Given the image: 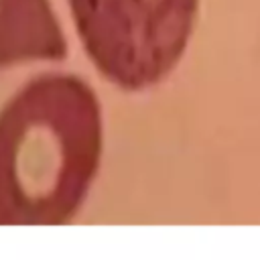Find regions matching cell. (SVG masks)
Here are the masks:
<instances>
[{
	"instance_id": "6da1fadb",
	"label": "cell",
	"mask_w": 260,
	"mask_h": 260,
	"mask_svg": "<svg viewBox=\"0 0 260 260\" xmlns=\"http://www.w3.org/2000/svg\"><path fill=\"white\" fill-rule=\"evenodd\" d=\"M102 110L71 73L24 83L0 110V225H63L85 201L102 156Z\"/></svg>"
},
{
	"instance_id": "7a4b0ae2",
	"label": "cell",
	"mask_w": 260,
	"mask_h": 260,
	"mask_svg": "<svg viewBox=\"0 0 260 260\" xmlns=\"http://www.w3.org/2000/svg\"><path fill=\"white\" fill-rule=\"evenodd\" d=\"M93 67L126 91L165 81L191 41L199 0H69Z\"/></svg>"
},
{
	"instance_id": "3957f363",
	"label": "cell",
	"mask_w": 260,
	"mask_h": 260,
	"mask_svg": "<svg viewBox=\"0 0 260 260\" xmlns=\"http://www.w3.org/2000/svg\"><path fill=\"white\" fill-rule=\"evenodd\" d=\"M67 57V41L49 0H0V69Z\"/></svg>"
}]
</instances>
